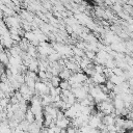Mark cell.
Masks as SVG:
<instances>
[{
	"mask_svg": "<svg viewBox=\"0 0 133 133\" xmlns=\"http://www.w3.org/2000/svg\"><path fill=\"white\" fill-rule=\"evenodd\" d=\"M25 119L28 121L30 124L35 122V114L32 112V110H31L30 108H29V109L26 111V113H25Z\"/></svg>",
	"mask_w": 133,
	"mask_h": 133,
	"instance_id": "8992f818",
	"label": "cell"
},
{
	"mask_svg": "<svg viewBox=\"0 0 133 133\" xmlns=\"http://www.w3.org/2000/svg\"><path fill=\"white\" fill-rule=\"evenodd\" d=\"M72 73H73V72H72L71 70L64 68V69H62V71L59 73V77L61 78V80H69L70 77L72 76Z\"/></svg>",
	"mask_w": 133,
	"mask_h": 133,
	"instance_id": "277c9868",
	"label": "cell"
},
{
	"mask_svg": "<svg viewBox=\"0 0 133 133\" xmlns=\"http://www.w3.org/2000/svg\"><path fill=\"white\" fill-rule=\"evenodd\" d=\"M50 81H51V83H52V85H53L54 87H58L59 84H60V82H61V78H60L59 76H53V77L50 79Z\"/></svg>",
	"mask_w": 133,
	"mask_h": 133,
	"instance_id": "ba28073f",
	"label": "cell"
},
{
	"mask_svg": "<svg viewBox=\"0 0 133 133\" xmlns=\"http://www.w3.org/2000/svg\"><path fill=\"white\" fill-rule=\"evenodd\" d=\"M85 56L88 57L90 60H94V59L96 58L97 54H96L95 51H88V50H85Z\"/></svg>",
	"mask_w": 133,
	"mask_h": 133,
	"instance_id": "8fae6325",
	"label": "cell"
},
{
	"mask_svg": "<svg viewBox=\"0 0 133 133\" xmlns=\"http://www.w3.org/2000/svg\"><path fill=\"white\" fill-rule=\"evenodd\" d=\"M60 57H61V54H59L58 52L54 51L53 53H51L48 56V60H49V62H56V61L60 60Z\"/></svg>",
	"mask_w": 133,
	"mask_h": 133,
	"instance_id": "5b68a950",
	"label": "cell"
},
{
	"mask_svg": "<svg viewBox=\"0 0 133 133\" xmlns=\"http://www.w3.org/2000/svg\"><path fill=\"white\" fill-rule=\"evenodd\" d=\"M56 125L60 128V129H68L71 125V118L64 116L61 119H56Z\"/></svg>",
	"mask_w": 133,
	"mask_h": 133,
	"instance_id": "7a4b0ae2",
	"label": "cell"
},
{
	"mask_svg": "<svg viewBox=\"0 0 133 133\" xmlns=\"http://www.w3.org/2000/svg\"><path fill=\"white\" fill-rule=\"evenodd\" d=\"M59 87L62 90H64V89H72V86H71L69 80H61V82L59 84Z\"/></svg>",
	"mask_w": 133,
	"mask_h": 133,
	"instance_id": "9c48e42d",
	"label": "cell"
},
{
	"mask_svg": "<svg viewBox=\"0 0 133 133\" xmlns=\"http://www.w3.org/2000/svg\"><path fill=\"white\" fill-rule=\"evenodd\" d=\"M90 63H91V60H90L88 57H86V56H85V57H82V59H81V61H80L79 65H80V68H81V69H83V70H84V69H85L87 65H89Z\"/></svg>",
	"mask_w": 133,
	"mask_h": 133,
	"instance_id": "52a82bcc",
	"label": "cell"
},
{
	"mask_svg": "<svg viewBox=\"0 0 133 133\" xmlns=\"http://www.w3.org/2000/svg\"><path fill=\"white\" fill-rule=\"evenodd\" d=\"M91 80H92V82L96 84V85H101V84H103V83H106V79H107V77L105 76V74L104 73H96L95 75H92L91 77Z\"/></svg>",
	"mask_w": 133,
	"mask_h": 133,
	"instance_id": "6da1fadb",
	"label": "cell"
},
{
	"mask_svg": "<svg viewBox=\"0 0 133 133\" xmlns=\"http://www.w3.org/2000/svg\"><path fill=\"white\" fill-rule=\"evenodd\" d=\"M115 121H116V117L115 115L112 113V114H106L103 116L102 118V123L105 124L106 126H109V125H115Z\"/></svg>",
	"mask_w": 133,
	"mask_h": 133,
	"instance_id": "3957f363",
	"label": "cell"
},
{
	"mask_svg": "<svg viewBox=\"0 0 133 133\" xmlns=\"http://www.w3.org/2000/svg\"><path fill=\"white\" fill-rule=\"evenodd\" d=\"M73 52H74V55L79 56V57H83V55H84V53H85L84 50H82V49H80V48H78V47H74V48H73Z\"/></svg>",
	"mask_w": 133,
	"mask_h": 133,
	"instance_id": "30bf717a",
	"label": "cell"
}]
</instances>
